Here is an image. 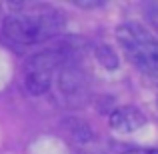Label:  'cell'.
I'll use <instances>...</instances> for the list:
<instances>
[{
  "instance_id": "1",
  "label": "cell",
  "mask_w": 158,
  "mask_h": 154,
  "mask_svg": "<svg viewBox=\"0 0 158 154\" xmlns=\"http://www.w3.org/2000/svg\"><path fill=\"white\" fill-rule=\"evenodd\" d=\"M64 28V16L56 8L38 6L30 12H14L2 24V34L10 44H28L44 42L56 36Z\"/></svg>"
},
{
  "instance_id": "3",
  "label": "cell",
  "mask_w": 158,
  "mask_h": 154,
  "mask_svg": "<svg viewBox=\"0 0 158 154\" xmlns=\"http://www.w3.org/2000/svg\"><path fill=\"white\" fill-rule=\"evenodd\" d=\"M62 56L60 52L54 50H44L28 60L24 68V80H26V90L34 96L48 92L52 86V74L58 68Z\"/></svg>"
},
{
  "instance_id": "5",
  "label": "cell",
  "mask_w": 158,
  "mask_h": 154,
  "mask_svg": "<svg viewBox=\"0 0 158 154\" xmlns=\"http://www.w3.org/2000/svg\"><path fill=\"white\" fill-rule=\"evenodd\" d=\"M98 60H100L106 68H116V66H118V58L114 56V52H112L108 46L98 48Z\"/></svg>"
},
{
  "instance_id": "6",
  "label": "cell",
  "mask_w": 158,
  "mask_h": 154,
  "mask_svg": "<svg viewBox=\"0 0 158 154\" xmlns=\"http://www.w3.org/2000/svg\"><path fill=\"white\" fill-rule=\"evenodd\" d=\"M124 154H158V148H132Z\"/></svg>"
},
{
  "instance_id": "8",
  "label": "cell",
  "mask_w": 158,
  "mask_h": 154,
  "mask_svg": "<svg viewBox=\"0 0 158 154\" xmlns=\"http://www.w3.org/2000/svg\"><path fill=\"white\" fill-rule=\"evenodd\" d=\"M76 6H82V8H98V6H102L100 2H78Z\"/></svg>"
},
{
  "instance_id": "4",
  "label": "cell",
  "mask_w": 158,
  "mask_h": 154,
  "mask_svg": "<svg viewBox=\"0 0 158 154\" xmlns=\"http://www.w3.org/2000/svg\"><path fill=\"white\" fill-rule=\"evenodd\" d=\"M144 124H146V116L136 106H120L110 114V126L122 134L140 130Z\"/></svg>"
},
{
  "instance_id": "2",
  "label": "cell",
  "mask_w": 158,
  "mask_h": 154,
  "mask_svg": "<svg viewBox=\"0 0 158 154\" xmlns=\"http://www.w3.org/2000/svg\"><path fill=\"white\" fill-rule=\"evenodd\" d=\"M116 40L134 68L158 82V40L154 36L136 22H124L116 28Z\"/></svg>"
},
{
  "instance_id": "7",
  "label": "cell",
  "mask_w": 158,
  "mask_h": 154,
  "mask_svg": "<svg viewBox=\"0 0 158 154\" xmlns=\"http://www.w3.org/2000/svg\"><path fill=\"white\" fill-rule=\"evenodd\" d=\"M148 20H150V24L158 30V6H154V8L148 10Z\"/></svg>"
}]
</instances>
